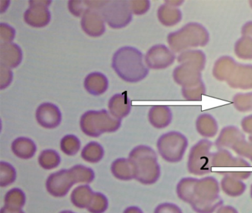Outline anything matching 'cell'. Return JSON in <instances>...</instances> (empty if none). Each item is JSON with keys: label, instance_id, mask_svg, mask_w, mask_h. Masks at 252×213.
Masks as SVG:
<instances>
[{"label": "cell", "instance_id": "6da1fadb", "mask_svg": "<svg viewBox=\"0 0 252 213\" xmlns=\"http://www.w3.org/2000/svg\"><path fill=\"white\" fill-rule=\"evenodd\" d=\"M112 68L122 79L129 83L138 82L149 73L142 53L132 47L119 49L113 55Z\"/></svg>", "mask_w": 252, "mask_h": 213}, {"label": "cell", "instance_id": "7a4b0ae2", "mask_svg": "<svg viewBox=\"0 0 252 213\" xmlns=\"http://www.w3.org/2000/svg\"><path fill=\"white\" fill-rule=\"evenodd\" d=\"M133 170L134 179L144 185H151L158 180L160 167L156 151L145 145L134 148L129 154Z\"/></svg>", "mask_w": 252, "mask_h": 213}, {"label": "cell", "instance_id": "3957f363", "mask_svg": "<svg viewBox=\"0 0 252 213\" xmlns=\"http://www.w3.org/2000/svg\"><path fill=\"white\" fill-rule=\"evenodd\" d=\"M220 191V185L212 176L197 179L191 209L197 213H215L223 204Z\"/></svg>", "mask_w": 252, "mask_h": 213}, {"label": "cell", "instance_id": "277c9868", "mask_svg": "<svg viewBox=\"0 0 252 213\" xmlns=\"http://www.w3.org/2000/svg\"><path fill=\"white\" fill-rule=\"evenodd\" d=\"M122 125V120L114 118L106 109L89 110L81 117L80 127L87 136L97 138L104 133L117 131Z\"/></svg>", "mask_w": 252, "mask_h": 213}, {"label": "cell", "instance_id": "5b68a950", "mask_svg": "<svg viewBox=\"0 0 252 213\" xmlns=\"http://www.w3.org/2000/svg\"><path fill=\"white\" fill-rule=\"evenodd\" d=\"M188 146L185 136L178 132H169L162 135L157 142L158 150L160 156L170 163L179 162L184 156Z\"/></svg>", "mask_w": 252, "mask_h": 213}, {"label": "cell", "instance_id": "8992f818", "mask_svg": "<svg viewBox=\"0 0 252 213\" xmlns=\"http://www.w3.org/2000/svg\"><path fill=\"white\" fill-rule=\"evenodd\" d=\"M104 22L110 28L114 29L125 28L130 23L132 19V12L129 1L113 0L104 1L102 7L99 9Z\"/></svg>", "mask_w": 252, "mask_h": 213}, {"label": "cell", "instance_id": "52a82bcc", "mask_svg": "<svg viewBox=\"0 0 252 213\" xmlns=\"http://www.w3.org/2000/svg\"><path fill=\"white\" fill-rule=\"evenodd\" d=\"M212 146V142L204 139L197 142L191 147L187 162V167L191 174L203 176L211 171Z\"/></svg>", "mask_w": 252, "mask_h": 213}, {"label": "cell", "instance_id": "ba28073f", "mask_svg": "<svg viewBox=\"0 0 252 213\" xmlns=\"http://www.w3.org/2000/svg\"><path fill=\"white\" fill-rule=\"evenodd\" d=\"M51 1H30L29 8L24 14L25 22L33 28H43L51 22V15L48 7Z\"/></svg>", "mask_w": 252, "mask_h": 213}, {"label": "cell", "instance_id": "9c48e42d", "mask_svg": "<svg viewBox=\"0 0 252 213\" xmlns=\"http://www.w3.org/2000/svg\"><path fill=\"white\" fill-rule=\"evenodd\" d=\"M75 184L69 170H61L50 175L46 180L47 191L53 196L62 198L68 193Z\"/></svg>", "mask_w": 252, "mask_h": 213}, {"label": "cell", "instance_id": "30bf717a", "mask_svg": "<svg viewBox=\"0 0 252 213\" xmlns=\"http://www.w3.org/2000/svg\"><path fill=\"white\" fill-rule=\"evenodd\" d=\"M175 58V55L167 47L163 44H157L147 51L145 62L151 69H164L173 63Z\"/></svg>", "mask_w": 252, "mask_h": 213}, {"label": "cell", "instance_id": "8fae6325", "mask_svg": "<svg viewBox=\"0 0 252 213\" xmlns=\"http://www.w3.org/2000/svg\"><path fill=\"white\" fill-rule=\"evenodd\" d=\"M36 118L38 124L44 128L54 129L61 124L62 112L57 105L46 102L38 106Z\"/></svg>", "mask_w": 252, "mask_h": 213}, {"label": "cell", "instance_id": "7c38bea8", "mask_svg": "<svg viewBox=\"0 0 252 213\" xmlns=\"http://www.w3.org/2000/svg\"><path fill=\"white\" fill-rule=\"evenodd\" d=\"M82 30L91 37H98L105 32V25L102 16L98 10L88 8L81 20Z\"/></svg>", "mask_w": 252, "mask_h": 213}, {"label": "cell", "instance_id": "4fadbf2b", "mask_svg": "<svg viewBox=\"0 0 252 213\" xmlns=\"http://www.w3.org/2000/svg\"><path fill=\"white\" fill-rule=\"evenodd\" d=\"M23 50L15 43L0 44V64L8 68H15L23 61Z\"/></svg>", "mask_w": 252, "mask_h": 213}, {"label": "cell", "instance_id": "5bb4252c", "mask_svg": "<svg viewBox=\"0 0 252 213\" xmlns=\"http://www.w3.org/2000/svg\"><path fill=\"white\" fill-rule=\"evenodd\" d=\"M132 107V102L126 94H116L109 101L110 113L114 118L122 120L129 115Z\"/></svg>", "mask_w": 252, "mask_h": 213}, {"label": "cell", "instance_id": "9a60e30c", "mask_svg": "<svg viewBox=\"0 0 252 213\" xmlns=\"http://www.w3.org/2000/svg\"><path fill=\"white\" fill-rule=\"evenodd\" d=\"M108 79L99 72H91L87 75L84 82L85 90L93 96H100L108 89Z\"/></svg>", "mask_w": 252, "mask_h": 213}, {"label": "cell", "instance_id": "2e32d148", "mask_svg": "<svg viewBox=\"0 0 252 213\" xmlns=\"http://www.w3.org/2000/svg\"><path fill=\"white\" fill-rule=\"evenodd\" d=\"M11 149L18 158L24 160L30 159L36 154V145L29 138L19 137L13 142Z\"/></svg>", "mask_w": 252, "mask_h": 213}, {"label": "cell", "instance_id": "e0dca14e", "mask_svg": "<svg viewBox=\"0 0 252 213\" xmlns=\"http://www.w3.org/2000/svg\"><path fill=\"white\" fill-rule=\"evenodd\" d=\"M149 121L150 124L158 129L164 128L172 121V112L166 106H153L149 112Z\"/></svg>", "mask_w": 252, "mask_h": 213}, {"label": "cell", "instance_id": "ac0fdd59", "mask_svg": "<svg viewBox=\"0 0 252 213\" xmlns=\"http://www.w3.org/2000/svg\"><path fill=\"white\" fill-rule=\"evenodd\" d=\"M220 185V189L225 195L233 198L243 195L246 189V183L243 180L227 175L222 178Z\"/></svg>", "mask_w": 252, "mask_h": 213}, {"label": "cell", "instance_id": "d6986e66", "mask_svg": "<svg viewBox=\"0 0 252 213\" xmlns=\"http://www.w3.org/2000/svg\"><path fill=\"white\" fill-rule=\"evenodd\" d=\"M94 194V191L89 185H81L73 189L70 195V200L73 205L78 208H88Z\"/></svg>", "mask_w": 252, "mask_h": 213}, {"label": "cell", "instance_id": "ffe728a7", "mask_svg": "<svg viewBox=\"0 0 252 213\" xmlns=\"http://www.w3.org/2000/svg\"><path fill=\"white\" fill-rule=\"evenodd\" d=\"M198 178L192 177L183 178L176 186L178 198L187 204H191L194 198V186Z\"/></svg>", "mask_w": 252, "mask_h": 213}, {"label": "cell", "instance_id": "44dd1931", "mask_svg": "<svg viewBox=\"0 0 252 213\" xmlns=\"http://www.w3.org/2000/svg\"><path fill=\"white\" fill-rule=\"evenodd\" d=\"M111 172L116 178L130 180L134 178L132 164L127 158H118L111 164Z\"/></svg>", "mask_w": 252, "mask_h": 213}, {"label": "cell", "instance_id": "7402d4cb", "mask_svg": "<svg viewBox=\"0 0 252 213\" xmlns=\"http://www.w3.org/2000/svg\"><path fill=\"white\" fill-rule=\"evenodd\" d=\"M242 139H244L243 135L236 127H225L221 131L217 140L216 145L221 149H225V147L228 146L233 147L234 144Z\"/></svg>", "mask_w": 252, "mask_h": 213}, {"label": "cell", "instance_id": "603a6c76", "mask_svg": "<svg viewBox=\"0 0 252 213\" xmlns=\"http://www.w3.org/2000/svg\"><path fill=\"white\" fill-rule=\"evenodd\" d=\"M158 17L163 25L172 26L181 20V13L178 9L172 7V5L162 4L158 10Z\"/></svg>", "mask_w": 252, "mask_h": 213}, {"label": "cell", "instance_id": "cb8c5ba5", "mask_svg": "<svg viewBox=\"0 0 252 213\" xmlns=\"http://www.w3.org/2000/svg\"><path fill=\"white\" fill-rule=\"evenodd\" d=\"M104 155L103 146L96 142L88 143L82 149L81 156L87 162L98 163L102 159Z\"/></svg>", "mask_w": 252, "mask_h": 213}, {"label": "cell", "instance_id": "d4e9b609", "mask_svg": "<svg viewBox=\"0 0 252 213\" xmlns=\"http://www.w3.org/2000/svg\"><path fill=\"white\" fill-rule=\"evenodd\" d=\"M73 181L76 183H90L94 181L95 173L90 167L83 165H75L69 169Z\"/></svg>", "mask_w": 252, "mask_h": 213}, {"label": "cell", "instance_id": "484cf974", "mask_svg": "<svg viewBox=\"0 0 252 213\" xmlns=\"http://www.w3.org/2000/svg\"><path fill=\"white\" fill-rule=\"evenodd\" d=\"M39 165L45 170H53L57 168L61 163L60 154L54 149H45L41 152L39 158Z\"/></svg>", "mask_w": 252, "mask_h": 213}, {"label": "cell", "instance_id": "4316f807", "mask_svg": "<svg viewBox=\"0 0 252 213\" xmlns=\"http://www.w3.org/2000/svg\"><path fill=\"white\" fill-rule=\"evenodd\" d=\"M5 206L13 208L23 209L26 204V197L25 192L19 188L10 189L5 196Z\"/></svg>", "mask_w": 252, "mask_h": 213}, {"label": "cell", "instance_id": "83f0119b", "mask_svg": "<svg viewBox=\"0 0 252 213\" xmlns=\"http://www.w3.org/2000/svg\"><path fill=\"white\" fill-rule=\"evenodd\" d=\"M17 178V171L11 164L0 162V186L2 187L12 184Z\"/></svg>", "mask_w": 252, "mask_h": 213}, {"label": "cell", "instance_id": "f1b7e54d", "mask_svg": "<svg viewBox=\"0 0 252 213\" xmlns=\"http://www.w3.org/2000/svg\"><path fill=\"white\" fill-rule=\"evenodd\" d=\"M62 151L67 155H75L81 148V142L74 135H67L60 142Z\"/></svg>", "mask_w": 252, "mask_h": 213}, {"label": "cell", "instance_id": "f546056e", "mask_svg": "<svg viewBox=\"0 0 252 213\" xmlns=\"http://www.w3.org/2000/svg\"><path fill=\"white\" fill-rule=\"evenodd\" d=\"M234 161L235 158L233 157L228 151L225 149H221L212 155V167H233Z\"/></svg>", "mask_w": 252, "mask_h": 213}, {"label": "cell", "instance_id": "4dcf8cb0", "mask_svg": "<svg viewBox=\"0 0 252 213\" xmlns=\"http://www.w3.org/2000/svg\"><path fill=\"white\" fill-rule=\"evenodd\" d=\"M108 208V200L104 194L94 192L91 204L87 210L91 213H104Z\"/></svg>", "mask_w": 252, "mask_h": 213}, {"label": "cell", "instance_id": "1f68e13d", "mask_svg": "<svg viewBox=\"0 0 252 213\" xmlns=\"http://www.w3.org/2000/svg\"><path fill=\"white\" fill-rule=\"evenodd\" d=\"M232 149L237 155L249 158L252 161V143L250 142L242 139L233 146Z\"/></svg>", "mask_w": 252, "mask_h": 213}, {"label": "cell", "instance_id": "d6a6232c", "mask_svg": "<svg viewBox=\"0 0 252 213\" xmlns=\"http://www.w3.org/2000/svg\"><path fill=\"white\" fill-rule=\"evenodd\" d=\"M16 31L13 27L6 23L0 25V44L13 43L15 38Z\"/></svg>", "mask_w": 252, "mask_h": 213}, {"label": "cell", "instance_id": "836d02e7", "mask_svg": "<svg viewBox=\"0 0 252 213\" xmlns=\"http://www.w3.org/2000/svg\"><path fill=\"white\" fill-rule=\"evenodd\" d=\"M129 6L132 13L136 15H142L148 11L150 7V1L147 0H133L129 1Z\"/></svg>", "mask_w": 252, "mask_h": 213}, {"label": "cell", "instance_id": "e575fe53", "mask_svg": "<svg viewBox=\"0 0 252 213\" xmlns=\"http://www.w3.org/2000/svg\"><path fill=\"white\" fill-rule=\"evenodd\" d=\"M0 74H1L0 87H1V90H4L11 84L13 80V72L10 68L1 65L0 66Z\"/></svg>", "mask_w": 252, "mask_h": 213}, {"label": "cell", "instance_id": "d590c367", "mask_svg": "<svg viewBox=\"0 0 252 213\" xmlns=\"http://www.w3.org/2000/svg\"><path fill=\"white\" fill-rule=\"evenodd\" d=\"M68 8L70 13L74 16H83L85 10L88 9L85 1H69Z\"/></svg>", "mask_w": 252, "mask_h": 213}, {"label": "cell", "instance_id": "8d00e7d4", "mask_svg": "<svg viewBox=\"0 0 252 213\" xmlns=\"http://www.w3.org/2000/svg\"><path fill=\"white\" fill-rule=\"evenodd\" d=\"M154 213H184L179 206L173 203H163L159 204Z\"/></svg>", "mask_w": 252, "mask_h": 213}, {"label": "cell", "instance_id": "74e56055", "mask_svg": "<svg viewBox=\"0 0 252 213\" xmlns=\"http://www.w3.org/2000/svg\"><path fill=\"white\" fill-rule=\"evenodd\" d=\"M216 213H239L237 209L232 206L222 205L217 210Z\"/></svg>", "mask_w": 252, "mask_h": 213}, {"label": "cell", "instance_id": "f35d334b", "mask_svg": "<svg viewBox=\"0 0 252 213\" xmlns=\"http://www.w3.org/2000/svg\"><path fill=\"white\" fill-rule=\"evenodd\" d=\"M0 213H25L22 209L13 208V207H7L4 206L1 210Z\"/></svg>", "mask_w": 252, "mask_h": 213}, {"label": "cell", "instance_id": "ab89813d", "mask_svg": "<svg viewBox=\"0 0 252 213\" xmlns=\"http://www.w3.org/2000/svg\"><path fill=\"white\" fill-rule=\"evenodd\" d=\"M123 213H144L142 210L138 207H127L126 210L124 211Z\"/></svg>", "mask_w": 252, "mask_h": 213}, {"label": "cell", "instance_id": "60d3db41", "mask_svg": "<svg viewBox=\"0 0 252 213\" xmlns=\"http://www.w3.org/2000/svg\"><path fill=\"white\" fill-rule=\"evenodd\" d=\"M60 213H73V212H72V211H69V210H65V211H63Z\"/></svg>", "mask_w": 252, "mask_h": 213}, {"label": "cell", "instance_id": "b9f144b4", "mask_svg": "<svg viewBox=\"0 0 252 213\" xmlns=\"http://www.w3.org/2000/svg\"><path fill=\"white\" fill-rule=\"evenodd\" d=\"M250 197L252 199V184L250 186Z\"/></svg>", "mask_w": 252, "mask_h": 213}, {"label": "cell", "instance_id": "7bdbcfd3", "mask_svg": "<svg viewBox=\"0 0 252 213\" xmlns=\"http://www.w3.org/2000/svg\"><path fill=\"white\" fill-rule=\"evenodd\" d=\"M249 140H250L251 143H252V136H251L250 137H249Z\"/></svg>", "mask_w": 252, "mask_h": 213}]
</instances>
